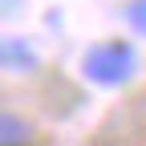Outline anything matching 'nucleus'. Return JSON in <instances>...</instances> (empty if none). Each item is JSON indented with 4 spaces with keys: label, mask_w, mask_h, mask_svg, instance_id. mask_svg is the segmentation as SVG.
Segmentation results:
<instances>
[{
    "label": "nucleus",
    "mask_w": 146,
    "mask_h": 146,
    "mask_svg": "<svg viewBox=\"0 0 146 146\" xmlns=\"http://www.w3.org/2000/svg\"><path fill=\"white\" fill-rule=\"evenodd\" d=\"M134 69H138V57H134V45L130 41H98V45H89L81 53V73H85V81H94V85H106V89H118L134 77Z\"/></svg>",
    "instance_id": "1"
},
{
    "label": "nucleus",
    "mask_w": 146,
    "mask_h": 146,
    "mask_svg": "<svg viewBox=\"0 0 146 146\" xmlns=\"http://www.w3.org/2000/svg\"><path fill=\"white\" fill-rule=\"evenodd\" d=\"M41 65V53L21 36H0V69L4 73H33Z\"/></svg>",
    "instance_id": "2"
},
{
    "label": "nucleus",
    "mask_w": 146,
    "mask_h": 146,
    "mask_svg": "<svg viewBox=\"0 0 146 146\" xmlns=\"http://www.w3.org/2000/svg\"><path fill=\"white\" fill-rule=\"evenodd\" d=\"M33 138V126L16 114H0V146H21Z\"/></svg>",
    "instance_id": "3"
},
{
    "label": "nucleus",
    "mask_w": 146,
    "mask_h": 146,
    "mask_svg": "<svg viewBox=\"0 0 146 146\" xmlns=\"http://www.w3.org/2000/svg\"><path fill=\"white\" fill-rule=\"evenodd\" d=\"M142 21H146V0H130V29L142 33Z\"/></svg>",
    "instance_id": "4"
}]
</instances>
